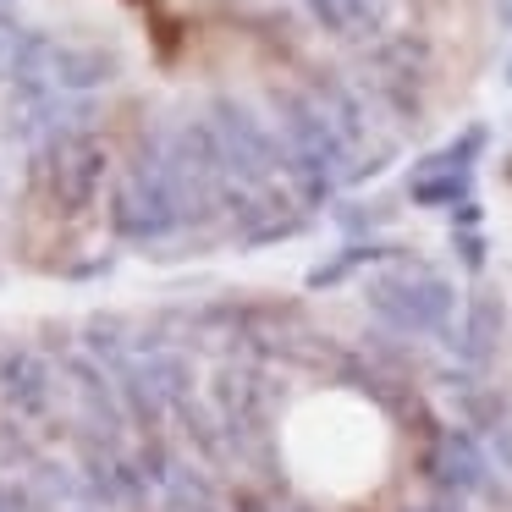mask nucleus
Listing matches in <instances>:
<instances>
[{
	"label": "nucleus",
	"instance_id": "nucleus-11",
	"mask_svg": "<svg viewBox=\"0 0 512 512\" xmlns=\"http://www.w3.org/2000/svg\"><path fill=\"white\" fill-rule=\"evenodd\" d=\"M496 336H501V298L479 292V298L463 309V325H457V353H463V364H468V369L490 364V353H496Z\"/></svg>",
	"mask_w": 512,
	"mask_h": 512
},
{
	"label": "nucleus",
	"instance_id": "nucleus-10",
	"mask_svg": "<svg viewBox=\"0 0 512 512\" xmlns=\"http://www.w3.org/2000/svg\"><path fill=\"white\" fill-rule=\"evenodd\" d=\"M303 6L325 34L347 39V45L380 39V23H386V0H303Z\"/></svg>",
	"mask_w": 512,
	"mask_h": 512
},
{
	"label": "nucleus",
	"instance_id": "nucleus-3",
	"mask_svg": "<svg viewBox=\"0 0 512 512\" xmlns=\"http://www.w3.org/2000/svg\"><path fill=\"white\" fill-rule=\"evenodd\" d=\"M364 298H369V309H375V320L391 325V331H402V336H441V331H452V320H457L452 281L435 276L430 265H413V259L369 276Z\"/></svg>",
	"mask_w": 512,
	"mask_h": 512
},
{
	"label": "nucleus",
	"instance_id": "nucleus-2",
	"mask_svg": "<svg viewBox=\"0 0 512 512\" xmlns=\"http://www.w3.org/2000/svg\"><path fill=\"white\" fill-rule=\"evenodd\" d=\"M111 221H116V232L133 237V243H160V237L193 226L166 138H149V144L127 160V171L116 177V193H111Z\"/></svg>",
	"mask_w": 512,
	"mask_h": 512
},
{
	"label": "nucleus",
	"instance_id": "nucleus-7",
	"mask_svg": "<svg viewBox=\"0 0 512 512\" xmlns=\"http://www.w3.org/2000/svg\"><path fill=\"white\" fill-rule=\"evenodd\" d=\"M479 149H485V127H468L457 144H446L441 155L419 160V171H413L408 193L419 204H457L468 193V171H474Z\"/></svg>",
	"mask_w": 512,
	"mask_h": 512
},
{
	"label": "nucleus",
	"instance_id": "nucleus-6",
	"mask_svg": "<svg viewBox=\"0 0 512 512\" xmlns=\"http://www.w3.org/2000/svg\"><path fill=\"white\" fill-rule=\"evenodd\" d=\"M0 402L23 424L50 419L56 413V369H50V358H39L34 347H6L0 353Z\"/></svg>",
	"mask_w": 512,
	"mask_h": 512
},
{
	"label": "nucleus",
	"instance_id": "nucleus-1",
	"mask_svg": "<svg viewBox=\"0 0 512 512\" xmlns=\"http://www.w3.org/2000/svg\"><path fill=\"white\" fill-rule=\"evenodd\" d=\"M270 111H276V138L287 144V155L314 204L331 188H342V182L364 177V155L347 144V133L336 127V116L325 111V100L314 89H276Z\"/></svg>",
	"mask_w": 512,
	"mask_h": 512
},
{
	"label": "nucleus",
	"instance_id": "nucleus-5",
	"mask_svg": "<svg viewBox=\"0 0 512 512\" xmlns=\"http://www.w3.org/2000/svg\"><path fill=\"white\" fill-rule=\"evenodd\" d=\"M424 83H430V50L419 34H391L375 39L364 56V89L375 94L386 111L419 116L424 111Z\"/></svg>",
	"mask_w": 512,
	"mask_h": 512
},
{
	"label": "nucleus",
	"instance_id": "nucleus-4",
	"mask_svg": "<svg viewBox=\"0 0 512 512\" xmlns=\"http://www.w3.org/2000/svg\"><path fill=\"white\" fill-rule=\"evenodd\" d=\"M105 171H111V149L78 127V133H61L45 144V193L61 215H83L105 188Z\"/></svg>",
	"mask_w": 512,
	"mask_h": 512
},
{
	"label": "nucleus",
	"instance_id": "nucleus-9",
	"mask_svg": "<svg viewBox=\"0 0 512 512\" xmlns=\"http://www.w3.org/2000/svg\"><path fill=\"white\" fill-rule=\"evenodd\" d=\"M430 479L441 490H452V496H468V490L485 485V479H490V457H485V446L474 441V430L435 435V446H430Z\"/></svg>",
	"mask_w": 512,
	"mask_h": 512
},
{
	"label": "nucleus",
	"instance_id": "nucleus-8",
	"mask_svg": "<svg viewBox=\"0 0 512 512\" xmlns=\"http://www.w3.org/2000/svg\"><path fill=\"white\" fill-rule=\"evenodd\" d=\"M210 402L221 413V435H232V441H254L265 430V380H259V369L226 364L210 386Z\"/></svg>",
	"mask_w": 512,
	"mask_h": 512
},
{
	"label": "nucleus",
	"instance_id": "nucleus-12",
	"mask_svg": "<svg viewBox=\"0 0 512 512\" xmlns=\"http://www.w3.org/2000/svg\"><path fill=\"white\" fill-rule=\"evenodd\" d=\"M408 512H463V507H452V501H424V507H408Z\"/></svg>",
	"mask_w": 512,
	"mask_h": 512
}]
</instances>
